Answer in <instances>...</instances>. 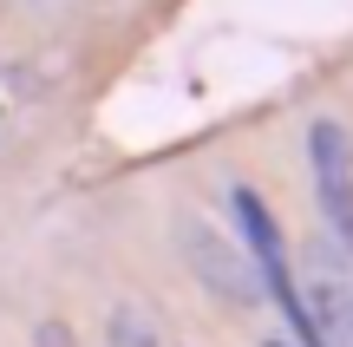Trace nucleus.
<instances>
[{
    "mask_svg": "<svg viewBox=\"0 0 353 347\" xmlns=\"http://www.w3.org/2000/svg\"><path fill=\"white\" fill-rule=\"evenodd\" d=\"M294 301H301V321H307V347H353V262L327 236L307 249Z\"/></svg>",
    "mask_w": 353,
    "mask_h": 347,
    "instance_id": "nucleus-1",
    "label": "nucleus"
},
{
    "mask_svg": "<svg viewBox=\"0 0 353 347\" xmlns=\"http://www.w3.org/2000/svg\"><path fill=\"white\" fill-rule=\"evenodd\" d=\"M176 249H183V262L196 269V282L210 288L216 301H229V308H255V301H262V275H255V262L242 256L223 230H210L203 217H190V210L176 217Z\"/></svg>",
    "mask_w": 353,
    "mask_h": 347,
    "instance_id": "nucleus-2",
    "label": "nucleus"
},
{
    "mask_svg": "<svg viewBox=\"0 0 353 347\" xmlns=\"http://www.w3.org/2000/svg\"><path fill=\"white\" fill-rule=\"evenodd\" d=\"M307 164H314V197H321V217H327V236L353 262V138L341 118L307 125Z\"/></svg>",
    "mask_w": 353,
    "mask_h": 347,
    "instance_id": "nucleus-3",
    "label": "nucleus"
},
{
    "mask_svg": "<svg viewBox=\"0 0 353 347\" xmlns=\"http://www.w3.org/2000/svg\"><path fill=\"white\" fill-rule=\"evenodd\" d=\"M229 210H236V230H242V256L255 262V275H262V288H275L281 315L294 321V335L307 341V321H301V301H294V275H288V249H281V230L275 217H268V204L255 190H229Z\"/></svg>",
    "mask_w": 353,
    "mask_h": 347,
    "instance_id": "nucleus-4",
    "label": "nucleus"
},
{
    "mask_svg": "<svg viewBox=\"0 0 353 347\" xmlns=\"http://www.w3.org/2000/svg\"><path fill=\"white\" fill-rule=\"evenodd\" d=\"M105 341H112V347H164L157 321H151L144 308H131V301H125V308H112V321H105Z\"/></svg>",
    "mask_w": 353,
    "mask_h": 347,
    "instance_id": "nucleus-5",
    "label": "nucleus"
},
{
    "mask_svg": "<svg viewBox=\"0 0 353 347\" xmlns=\"http://www.w3.org/2000/svg\"><path fill=\"white\" fill-rule=\"evenodd\" d=\"M39 347H72V335H65V328H52V321H46V328H39Z\"/></svg>",
    "mask_w": 353,
    "mask_h": 347,
    "instance_id": "nucleus-6",
    "label": "nucleus"
}]
</instances>
